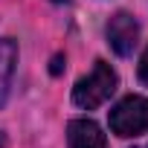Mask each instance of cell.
I'll use <instances>...</instances> for the list:
<instances>
[{
	"label": "cell",
	"instance_id": "cell-1",
	"mask_svg": "<svg viewBox=\"0 0 148 148\" xmlns=\"http://www.w3.org/2000/svg\"><path fill=\"white\" fill-rule=\"evenodd\" d=\"M116 82L119 79H116L113 67L108 61H96L87 76L76 82V87H73V102L79 108H84V110H96L99 105H105L113 96Z\"/></svg>",
	"mask_w": 148,
	"mask_h": 148
},
{
	"label": "cell",
	"instance_id": "cell-2",
	"mask_svg": "<svg viewBox=\"0 0 148 148\" xmlns=\"http://www.w3.org/2000/svg\"><path fill=\"white\" fill-rule=\"evenodd\" d=\"M110 131L116 136H139L148 131V99L145 96H125L110 110Z\"/></svg>",
	"mask_w": 148,
	"mask_h": 148
},
{
	"label": "cell",
	"instance_id": "cell-3",
	"mask_svg": "<svg viewBox=\"0 0 148 148\" xmlns=\"http://www.w3.org/2000/svg\"><path fill=\"white\" fill-rule=\"evenodd\" d=\"M105 35H108V44L113 47L116 55H131L139 44V23L134 15L128 12H116L108 26H105Z\"/></svg>",
	"mask_w": 148,
	"mask_h": 148
},
{
	"label": "cell",
	"instance_id": "cell-4",
	"mask_svg": "<svg viewBox=\"0 0 148 148\" xmlns=\"http://www.w3.org/2000/svg\"><path fill=\"white\" fill-rule=\"evenodd\" d=\"M67 145L70 148H108V136L93 119H73L67 125Z\"/></svg>",
	"mask_w": 148,
	"mask_h": 148
},
{
	"label": "cell",
	"instance_id": "cell-5",
	"mask_svg": "<svg viewBox=\"0 0 148 148\" xmlns=\"http://www.w3.org/2000/svg\"><path fill=\"white\" fill-rule=\"evenodd\" d=\"M15 61H18V44L12 38H0V105L9 96V84L15 76Z\"/></svg>",
	"mask_w": 148,
	"mask_h": 148
},
{
	"label": "cell",
	"instance_id": "cell-6",
	"mask_svg": "<svg viewBox=\"0 0 148 148\" xmlns=\"http://www.w3.org/2000/svg\"><path fill=\"white\" fill-rule=\"evenodd\" d=\"M139 79L148 84V49L142 52V58H139Z\"/></svg>",
	"mask_w": 148,
	"mask_h": 148
},
{
	"label": "cell",
	"instance_id": "cell-7",
	"mask_svg": "<svg viewBox=\"0 0 148 148\" xmlns=\"http://www.w3.org/2000/svg\"><path fill=\"white\" fill-rule=\"evenodd\" d=\"M52 73H61V55H58V58L52 61Z\"/></svg>",
	"mask_w": 148,
	"mask_h": 148
},
{
	"label": "cell",
	"instance_id": "cell-8",
	"mask_svg": "<svg viewBox=\"0 0 148 148\" xmlns=\"http://www.w3.org/2000/svg\"><path fill=\"white\" fill-rule=\"evenodd\" d=\"M3 145H6V136H3V134H0V148H3Z\"/></svg>",
	"mask_w": 148,
	"mask_h": 148
},
{
	"label": "cell",
	"instance_id": "cell-9",
	"mask_svg": "<svg viewBox=\"0 0 148 148\" xmlns=\"http://www.w3.org/2000/svg\"><path fill=\"white\" fill-rule=\"evenodd\" d=\"M52 3H67V0H52Z\"/></svg>",
	"mask_w": 148,
	"mask_h": 148
},
{
	"label": "cell",
	"instance_id": "cell-10",
	"mask_svg": "<svg viewBox=\"0 0 148 148\" xmlns=\"http://www.w3.org/2000/svg\"><path fill=\"white\" fill-rule=\"evenodd\" d=\"M142 148H148V145H142Z\"/></svg>",
	"mask_w": 148,
	"mask_h": 148
}]
</instances>
